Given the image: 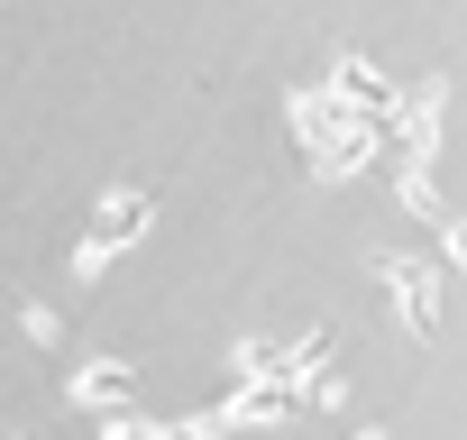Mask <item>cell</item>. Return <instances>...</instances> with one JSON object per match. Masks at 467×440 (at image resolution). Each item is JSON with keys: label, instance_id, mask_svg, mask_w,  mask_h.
<instances>
[{"label": "cell", "instance_id": "obj_1", "mask_svg": "<svg viewBox=\"0 0 467 440\" xmlns=\"http://www.w3.org/2000/svg\"><path fill=\"white\" fill-rule=\"evenodd\" d=\"M65 394H74V413H92V422H129V413H138V367H129V358H74Z\"/></svg>", "mask_w": 467, "mask_h": 440}, {"label": "cell", "instance_id": "obj_2", "mask_svg": "<svg viewBox=\"0 0 467 440\" xmlns=\"http://www.w3.org/2000/svg\"><path fill=\"white\" fill-rule=\"evenodd\" d=\"M147 230H156V202H147L138 183H110V193L92 202V230H83V239H92L101 257H119V248H138Z\"/></svg>", "mask_w": 467, "mask_h": 440}, {"label": "cell", "instance_id": "obj_3", "mask_svg": "<svg viewBox=\"0 0 467 440\" xmlns=\"http://www.w3.org/2000/svg\"><path fill=\"white\" fill-rule=\"evenodd\" d=\"M330 92H339V110L367 120V129H394V110H403V92H394L367 56H339V65H330Z\"/></svg>", "mask_w": 467, "mask_h": 440}, {"label": "cell", "instance_id": "obj_4", "mask_svg": "<svg viewBox=\"0 0 467 440\" xmlns=\"http://www.w3.org/2000/svg\"><path fill=\"white\" fill-rule=\"evenodd\" d=\"M285 120H294V138H303V156H321V147H339V138L358 129V120L339 110V92H330V83H303V92L285 101Z\"/></svg>", "mask_w": 467, "mask_h": 440}, {"label": "cell", "instance_id": "obj_5", "mask_svg": "<svg viewBox=\"0 0 467 440\" xmlns=\"http://www.w3.org/2000/svg\"><path fill=\"white\" fill-rule=\"evenodd\" d=\"M376 276L394 285V303H403V321H412V340H431V330H440V294H431L440 276H431V267H412V257H376Z\"/></svg>", "mask_w": 467, "mask_h": 440}, {"label": "cell", "instance_id": "obj_6", "mask_svg": "<svg viewBox=\"0 0 467 440\" xmlns=\"http://www.w3.org/2000/svg\"><path fill=\"white\" fill-rule=\"evenodd\" d=\"M303 413H312V394H303V385H239V394H229V422H239V431L303 422Z\"/></svg>", "mask_w": 467, "mask_h": 440}, {"label": "cell", "instance_id": "obj_7", "mask_svg": "<svg viewBox=\"0 0 467 440\" xmlns=\"http://www.w3.org/2000/svg\"><path fill=\"white\" fill-rule=\"evenodd\" d=\"M394 193H403V211H412V220H440V183H431V165H403V183H394Z\"/></svg>", "mask_w": 467, "mask_h": 440}, {"label": "cell", "instance_id": "obj_8", "mask_svg": "<svg viewBox=\"0 0 467 440\" xmlns=\"http://www.w3.org/2000/svg\"><path fill=\"white\" fill-rule=\"evenodd\" d=\"M229 431H239V422H229V403H211V413H183V422H174V440H229Z\"/></svg>", "mask_w": 467, "mask_h": 440}, {"label": "cell", "instance_id": "obj_9", "mask_svg": "<svg viewBox=\"0 0 467 440\" xmlns=\"http://www.w3.org/2000/svg\"><path fill=\"white\" fill-rule=\"evenodd\" d=\"M19 330H28L37 349H56V340H65V321H56V303H19Z\"/></svg>", "mask_w": 467, "mask_h": 440}, {"label": "cell", "instance_id": "obj_10", "mask_svg": "<svg viewBox=\"0 0 467 440\" xmlns=\"http://www.w3.org/2000/svg\"><path fill=\"white\" fill-rule=\"evenodd\" d=\"M92 440H174V422H147V413H129V422H101Z\"/></svg>", "mask_w": 467, "mask_h": 440}, {"label": "cell", "instance_id": "obj_11", "mask_svg": "<svg viewBox=\"0 0 467 440\" xmlns=\"http://www.w3.org/2000/svg\"><path fill=\"white\" fill-rule=\"evenodd\" d=\"M101 267H110V257H101L92 239H74V294H92V285H101Z\"/></svg>", "mask_w": 467, "mask_h": 440}, {"label": "cell", "instance_id": "obj_12", "mask_svg": "<svg viewBox=\"0 0 467 440\" xmlns=\"http://www.w3.org/2000/svg\"><path fill=\"white\" fill-rule=\"evenodd\" d=\"M449 267H467V220H449Z\"/></svg>", "mask_w": 467, "mask_h": 440}]
</instances>
